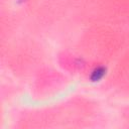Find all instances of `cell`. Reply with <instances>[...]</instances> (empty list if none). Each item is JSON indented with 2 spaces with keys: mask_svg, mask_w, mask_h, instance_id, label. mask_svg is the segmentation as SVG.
Instances as JSON below:
<instances>
[{
  "mask_svg": "<svg viewBox=\"0 0 129 129\" xmlns=\"http://www.w3.org/2000/svg\"><path fill=\"white\" fill-rule=\"evenodd\" d=\"M105 75H106V68H104V67H98V68H96L92 72V75H91L90 79H91L92 82H99L100 80L103 79V77Z\"/></svg>",
  "mask_w": 129,
  "mask_h": 129,
  "instance_id": "6da1fadb",
  "label": "cell"
}]
</instances>
